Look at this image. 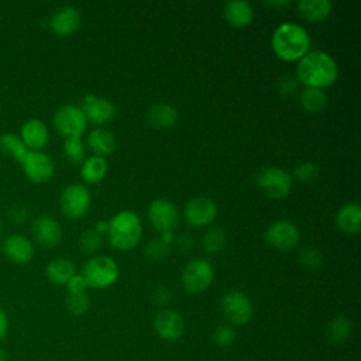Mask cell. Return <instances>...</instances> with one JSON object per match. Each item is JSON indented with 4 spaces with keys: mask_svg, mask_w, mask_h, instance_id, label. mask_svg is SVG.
<instances>
[{
    "mask_svg": "<svg viewBox=\"0 0 361 361\" xmlns=\"http://www.w3.org/2000/svg\"><path fill=\"white\" fill-rule=\"evenodd\" d=\"M338 68L334 58L324 51H309L298 63L296 79L306 87L323 89L336 82Z\"/></svg>",
    "mask_w": 361,
    "mask_h": 361,
    "instance_id": "6da1fadb",
    "label": "cell"
},
{
    "mask_svg": "<svg viewBox=\"0 0 361 361\" xmlns=\"http://www.w3.org/2000/svg\"><path fill=\"white\" fill-rule=\"evenodd\" d=\"M271 45L279 59L286 62L300 61L310 49V37L302 25L283 23L275 28Z\"/></svg>",
    "mask_w": 361,
    "mask_h": 361,
    "instance_id": "7a4b0ae2",
    "label": "cell"
},
{
    "mask_svg": "<svg viewBox=\"0 0 361 361\" xmlns=\"http://www.w3.org/2000/svg\"><path fill=\"white\" fill-rule=\"evenodd\" d=\"M142 224L138 214L133 210H121L109 221L107 237L113 248L118 251L133 250L141 238Z\"/></svg>",
    "mask_w": 361,
    "mask_h": 361,
    "instance_id": "3957f363",
    "label": "cell"
},
{
    "mask_svg": "<svg viewBox=\"0 0 361 361\" xmlns=\"http://www.w3.org/2000/svg\"><path fill=\"white\" fill-rule=\"evenodd\" d=\"M82 276L90 288H109L118 278V265L107 255H97L83 265Z\"/></svg>",
    "mask_w": 361,
    "mask_h": 361,
    "instance_id": "277c9868",
    "label": "cell"
},
{
    "mask_svg": "<svg viewBox=\"0 0 361 361\" xmlns=\"http://www.w3.org/2000/svg\"><path fill=\"white\" fill-rule=\"evenodd\" d=\"M292 175L278 166H265L257 175L258 188L271 199H283L292 189Z\"/></svg>",
    "mask_w": 361,
    "mask_h": 361,
    "instance_id": "5b68a950",
    "label": "cell"
},
{
    "mask_svg": "<svg viewBox=\"0 0 361 361\" xmlns=\"http://www.w3.org/2000/svg\"><path fill=\"white\" fill-rule=\"evenodd\" d=\"M52 124L63 138H71L80 137L85 133L87 120L80 107L73 104H63L54 113Z\"/></svg>",
    "mask_w": 361,
    "mask_h": 361,
    "instance_id": "8992f818",
    "label": "cell"
},
{
    "mask_svg": "<svg viewBox=\"0 0 361 361\" xmlns=\"http://www.w3.org/2000/svg\"><path fill=\"white\" fill-rule=\"evenodd\" d=\"M59 206L68 219H82L90 209V193L83 185L71 183L63 188L59 197Z\"/></svg>",
    "mask_w": 361,
    "mask_h": 361,
    "instance_id": "52a82bcc",
    "label": "cell"
},
{
    "mask_svg": "<svg viewBox=\"0 0 361 361\" xmlns=\"http://www.w3.org/2000/svg\"><path fill=\"white\" fill-rule=\"evenodd\" d=\"M214 269L212 264L202 258L189 261L182 271V283L189 293H200L213 282Z\"/></svg>",
    "mask_w": 361,
    "mask_h": 361,
    "instance_id": "ba28073f",
    "label": "cell"
},
{
    "mask_svg": "<svg viewBox=\"0 0 361 361\" xmlns=\"http://www.w3.org/2000/svg\"><path fill=\"white\" fill-rule=\"evenodd\" d=\"M265 240L269 245L281 251H289L295 248L300 240L299 228L290 220H276L265 230Z\"/></svg>",
    "mask_w": 361,
    "mask_h": 361,
    "instance_id": "9c48e42d",
    "label": "cell"
},
{
    "mask_svg": "<svg viewBox=\"0 0 361 361\" xmlns=\"http://www.w3.org/2000/svg\"><path fill=\"white\" fill-rule=\"evenodd\" d=\"M21 166L25 176L34 183L48 182L55 173V165L51 157L42 151H31L21 159Z\"/></svg>",
    "mask_w": 361,
    "mask_h": 361,
    "instance_id": "30bf717a",
    "label": "cell"
},
{
    "mask_svg": "<svg viewBox=\"0 0 361 361\" xmlns=\"http://www.w3.org/2000/svg\"><path fill=\"white\" fill-rule=\"evenodd\" d=\"M221 310L224 317L237 326L245 324L252 317V305L240 290L231 289L221 298Z\"/></svg>",
    "mask_w": 361,
    "mask_h": 361,
    "instance_id": "8fae6325",
    "label": "cell"
},
{
    "mask_svg": "<svg viewBox=\"0 0 361 361\" xmlns=\"http://www.w3.org/2000/svg\"><path fill=\"white\" fill-rule=\"evenodd\" d=\"M148 219L157 231H173L179 221L176 206L168 199H154L148 206Z\"/></svg>",
    "mask_w": 361,
    "mask_h": 361,
    "instance_id": "7c38bea8",
    "label": "cell"
},
{
    "mask_svg": "<svg viewBox=\"0 0 361 361\" xmlns=\"http://www.w3.org/2000/svg\"><path fill=\"white\" fill-rule=\"evenodd\" d=\"M183 216L185 220L193 227L209 226L217 216V206L210 197H193L186 203Z\"/></svg>",
    "mask_w": 361,
    "mask_h": 361,
    "instance_id": "4fadbf2b",
    "label": "cell"
},
{
    "mask_svg": "<svg viewBox=\"0 0 361 361\" xmlns=\"http://www.w3.org/2000/svg\"><path fill=\"white\" fill-rule=\"evenodd\" d=\"M34 240L42 247L52 248L56 247L62 241V227L61 224L51 216H39L34 220L31 227Z\"/></svg>",
    "mask_w": 361,
    "mask_h": 361,
    "instance_id": "5bb4252c",
    "label": "cell"
},
{
    "mask_svg": "<svg viewBox=\"0 0 361 361\" xmlns=\"http://www.w3.org/2000/svg\"><path fill=\"white\" fill-rule=\"evenodd\" d=\"M80 109L87 121L99 126L111 121L116 114V109L110 100L104 97H96L93 94H89L82 100Z\"/></svg>",
    "mask_w": 361,
    "mask_h": 361,
    "instance_id": "9a60e30c",
    "label": "cell"
},
{
    "mask_svg": "<svg viewBox=\"0 0 361 361\" xmlns=\"http://www.w3.org/2000/svg\"><path fill=\"white\" fill-rule=\"evenodd\" d=\"M1 251L14 264H27L34 255V247L24 234H11L1 244Z\"/></svg>",
    "mask_w": 361,
    "mask_h": 361,
    "instance_id": "2e32d148",
    "label": "cell"
},
{
    "mask_svg": "<svg viewBox=\"0 0 361 361\" xmlns=\"http://www.w3.org/2000/svg\"><path fill=\"white\" fill-rule=\"evenodd\" d=\"M157 334L165 340H176L183 334L185 323L182 316L175 310H161L154 319Z\"/></svg>",
    "mask_w": 361,
    "mask_h": 361,
    "instance_id": "e0dca14e",
    "label": "cell"
},
{
    "mask_svg": "<svg viewBox=\"0 0 361 361\" xmlns=\"http://www.w3.org/2000/svg\"><path fill=\"white\" fill-rule=\"evenodd\" d=\"M80 25V13L72 6L56 10L49 18V28L59 37L73 34Z\"/></svg>",
    "mask_w": 361,
    "mask_h": 361,
    "instance_id": "ac0fdd59",
    "label": "cell"
},
{
    "mask_svg": "<svg viewBox=\"0 0 361 361\" xmlns=\"http://www.w3.org/2000/svg\"><path fill=\"white\" fill-rule=\"evenodd\" d=\"M20 138L23 140V142L28 149L41 151V148H44L49 140L48 127L45 126L44 121L31 118L23 124Z\"/></svg>",
    "mask_w": 361,
    "mask_h": 361,
    "instance_id": "d6986e66",
    "label": "cell"
},
{
    "mask_svg": "<svg viewBox=\"0 0 361 361\" xmlns=\"http://www.w3.org/2000/svg\"><path fill=\"white\" fill-rule=\"evenodd\" d=\"M223 14L226 21L237 28L247 27L254 17L252 6L244 0H233L227 1L223 8Z\"/></svg>",
    "mask_w": 361,
    "mask_h": 361,
    "instance_id": "ffe728a7",
    "label": "cell"
},
{
    "mask_svg": "<svg viewBox=\"0 0 361 361\" xmlns=\"http://www.w3.org/2000/svg\"><path fill=\"white\" fill-rule=\"evenodd\" d=\"M333 10L330 0H300L298 3V11L300 17L309 23L324 21Z\"/></svg>",
    "mask_w": 361,
    "mask_h": 361,
    "instance_id": "44dd1931",
    "label": "cell"
},
{
    "mask_svg": "<svg viewBox=\"0 0 361 361\" xmlns=\"http://www.w3.org/2000/svg\"><path fill=\"white\" fill-rule=\"evenodd\" d=\"M147 120L154 128H171L178 121V110L166 103H158L148 109Z\"/></svg>",
    "mask_w": 361,
    "mask_h": 361,
    "instance_id": "7402d4cb",
    "label": "cell"
},
{
    "mask_svg": "<svg viewBox=\"0 0 361 361\" xmlns=\"http://www.w3.org/2000/svg\"><path fill=\"white\" fill-rule=\"evenodd\" d=\"M361 209L358 203H345L336 214V226L345 234H357L360 231Z\"/></svg>",
    "mask_w": 361,
    "mask_h": 361,
    "instance_id": "603a6c76",
    "label": "cell"
},
{
    "mask_svg": "<svg viewBox=\"0 0 361 361\" xmlns=\"http://www.w3.org/2000/svg\"><path fill=\"white\" fill-rule=\"evenodd\" d=\"M87 147L97 157L110 155L116 149V137L106 128H94L87 135Z\"/></svg>",
    "mask_w": 361,
    "mask_h": 361,
    "instance_id": "cb8c5ba5",
    "label": "cell"
},
{
    "mask_svg": "<svg viewBox=\"0 0 361 361\" xmlns=\"http://www.w3.org/2000/svg\"><path fill=\"white\" fill-rule=\"evenodd\" d=\"M45 274L52 283L66 285L68 281L76 274V268L68 258H54L47 264Z\"/></svg>",
    "mask_w": 361,
    "mask_h": 361,
    "instance_id": "d4e9b609",
    "label": "cell"
},
{
    "mask_svg": "<svg viewBox=\"0 0 361 361\" xmlns=\"http://www.w3.org/2000/svg\"><path fill=\"white\" fill-rule=\"evenodd\" d=\"M299 102L300 106L307 113H320L327 107L329 103V97L327 94L323 92V89H317V87H305L300 92L299 96Z\"/></svg>",
    "mask_w": 361,
    "mask_h": 361,
    "instance_id": "484cf974",
    "label": "cell"
},
{
    "mask_svg": "<svg viewBox=\"0 0 361 361\" xmlns=\"http://www.w3.org/2000/svg\"><path fill=\"white\" fill-rule=\"evenodd\" d=\"M107 169H109L107 161L103 157L93 155V157L85 158V161L82 162L80 176L87 183H97L106 176Z\"/></svg>",
    "mask_w": 361,
    "mask_h": 361,
    "instance_id": "4316f807",
    "label": "cell"
},
{
    "mask_svg": "<svg viewBox=\"0 0 361 361\" xmlns=\"http://www.w3.org/2000/svg\"><path fill=\"white\" fill-rule=\"evenodd\" d=\"M0 151L3 155L21 162V159L28 152V148L23 142V140L14 133H4L0 135Z\"/></svg>",
    "mask_w": 361,
    "mask_h": 361,
    "instance_id": "83f0119b",
    "label": "cell"
},
{
    "mask_svg": "<svg viewBox=\"0 0 361 361\" xmlns=\"http://www.w3.org/2000/svg\"><path fill=\"white\" fill-rule=\"evenodd\" d=\"M226 231L221 228V227H217V226H213L210 227L204 234H203V238H202V245H203V250L209 254H217L223 250V247L226 245Z\"/></svg>",
    "mask_w": 361,
    "mask_h": 361,
    "instance_id": "f1b7e54d",
    "label": "cell"
},
{
    "mask_svg": "<svg viewBox=\"0 0 361 361\" xmlns=\"http://www.w3.org/2000/svg\"><path fill=\"white\" fill-rule=\"evenodd\" d=\"M351 331V323L347 317L344 316H337L333 319L327 327V336L329 340L334 344H341L344 343Z\"/></svg>",
    "mask_w": 361,
    "mask_h": 361,
    "instance_id": "f546056e",
    "label": "cell"
},
{
    "mask_svg": "<svg viewBox=\"0 0 361 361\" xmlns=\"http://www.w3.org/2000/svg\"><path fill=\"white\" fill-rule=\"evenodd\" d=\"M63 154L73 164L83 162L85 161V155H86V149H85V144H83L82 138L80 137L65 138Z\"/></svg>",
    "mask_w": 361,
    "mask_h": 361,
    "instance_id": "4dcf8cb0",
    "label": "cell"
},
{
    "mask_svg": "<svg viewBox=\"0 0 361 361\" xmlns=\"http://www.w3.org/2000/svg\"><path fill=\"white\" fill-rule=\"evenodd\" d=\"M103 244V237L100 233H97L94 228L86 230L80 238H79V248L85 254H93L96 252Z\"/></svg>",
    "mask_w": 361,
    "mask_h": 361,
    "instance_id": "1f68e13d",
    "label": "cell"
},
{
    "mask_svg": "<svg viewBox=\"0 0 361 361\" xmlns=\"http://www.w3.org/2000/svg\"><path fill=\"white\" fill-rule=\"evenodd\" d=\"M90 305L89 296L85 292H78V293H69L66 296V307L69 313L73 316H82L83 313L87 312Z\"/></svg>",
    "mask_w": 361,
    "mask_h": 361,
    "instance_id": "d6a6232c",
    "label": "cell"
},
{
    "mask_svg": "<svg viewBox=\"0 0 361 361\" xmlns=\"http://www.w3.org/2000/svg\"><path fill=\"white\" fill-rule=\"evenodd\" d=\"M299 262L309 271H316L323 264V257L314 247H306L299 252Z\"/></svg>",
    "mask_w": 361,
    "mask_h": 361,
    "instance_id": "836d02e7",
    "label": "cell"
},
{
    "mask_svg": "<svg viewBox=\"0 0 361 361\" xmlns=\"http://www.w3.org/2000/svg\"><path fill=\"white\" fill-rule=\"evenodd\" d=\"M168 252H169V244L164 243L161 238L149 240L144 248V254L151 261H161L168 255Z\"/></svg>",
    "mask_w": 361,
    "mask_h": 361,
    "instance_id": "e575fe53",
    "label": "cell"
},
{
    "mask_svg": "<svg viewBox=\"0 0 361 361\" xmlns=\"http://www.w3.org/2000/svg\"><path fill=\"white\" fill-rule=\"evenodd\" d=\"M317 173H319V166L310 161L299 164L293 171L295 178L300 182H312L317 176Z\"/></svg>",
    "mask_w": 361,
    "mask_h": 361,
    "instance_id": "d590c367",
    "label": "cell"
},
{
    "mask_svg": "<svg viewBox=\"0 0 361 361\" xmlns=\"http://www.w3.org/2000/svg\"><path fill=\"white\" fill-rule=\"evenodd\" d=\"M213 338L216 341L217 345L220 347H228L234 338H235V334H234V330L227 326V324H221L219 326L216 330H214V334H213Z\"/></svg>",
    "mask_w": 361,
    "mask_h": 361,
    "instance_id": "8d00e7d4",
    "label": "cell"
},
{
    "mask_svg": "<svg viewBox=\"0 0 361 361\" xmlns=\"http://www.w3.org/2000/svg\"><path fill=\"white\" fill-rule=\"evenodd\" d=\"M298 85L299 80L296 79V76L293 75H283L279 82H278V90L283 94V96H290L298 90Z\"/></svg>",
    "mask_w": 361,
    "mask_h": 361,
    "instance_id": "74e56055",
    "label": "cell"
},
{
    "mask_svg": "<svg viewBox=\"0 0 361 361\" xmlns=\"http://www.w3.org/2000/svg\"><path fill=\"white\" fill-rule=\"evenodd\" d=\"M68 289H69V293H78V292H85L87 283L85 281V278L82 275H78L75 274L69 281H68Z\"/></svg>",
    "mask_w": 361,
    "mask_h": 361,
    "instance_id": "f35d334b",
    "label": "cell"
},
{
    "mask_svg": "<svg viewBox=\"0 0 361 361\" xmlns=\"http://www.w3.org/2000/svg\"><path fill=\"white\" fill-rule=\"evenodd\" d=\"M173 243H175V244L178 245V248L182 250V251H188V250H190V248L193 247V238H192V235L188 234V233H182V234L175 235Z\"/></svg>",
    "mask_w": 361,
    "mask_h": 361,
    "instance_id": "ab89813d",
    "label": "cell"
},
{
    "mask_svg": "<svg viewBox=\"0 0 361 361\" xmlns=\"http://www.w3.org/2000/svg\"><path fill=\"white\" fill-rule=\"evenodd\" d=\"M10 217L16 223H24L27 220V217H28V212H27V209L24 206H14L10 210Z\"/></svg>",
    "mask_w": 361,
    "mask_h": 361,
    "instance_id": "60d3db41",
    "label": "cell"
},
{
    "mask_svg": "<svg viewBox=\"0 0 361 361\" xmlns=\"http://www.w3.org/2000/svg\"><path fill=\"white\" fill-rule=\"evenodd\" d=\"M169 298H171V293L165 286H158L154 290V300L157 303H166L169 300Z\"/></svg>",
    "mask_w": 361,
    "mask_h": 361,
    "instance_id": "b9f144b4",
    "label": "cell"
},
{
    "mask_svg": "<svg viewBox=\"0 0 361 361\" xmlns=\"http://www.w3.org/2000/svg\"><path fill=\"white\" fill-rule=\"evenodd\" d=\"M7 330H8V319L6 312L0 307V341L6 337Z\"/></svg>",
    "mask_w": 361,
    "mask_h": 361,
    "instance_id": "7bdbcfd3",
    "label": "cell"
},
{
    "mask_svg": "<svg viewBox=\"0 0 361 361\" xmlns=\"http://www.w3.org/2000/svg\"><path fill=\"white\" fill-rule=\"evenodd\" d=\"M107 228H109V221H97L96 223V231L103 234V233H107Z\"/></svg>",
    "mask_w": 361,
    "mask_h": 361,
    "instance_id": "ee69618b",
    "label": "cell"
},
{
    "mask_svg": "<svg viewBox=\"0 0 361 361\" xmlns=\"http://www.w3.org/2000/svg\"><path fill=\"white\" fill-rule=\"evenodd\" d=\"M269 7H286L289 6V1L288 0H282V1H268L267 3Z\"/></svg>",
    "mask_w": 361,
    "mask_h": 361,
    "instance_id": "f6af8a7d",
    "label": "cell"
},
{
    "mask_svg": "<svg viewBox=\"0 0 361 361\" xmlns=\"http://www.w3.org/2000/svg\"><path fill=\"white\" fill-rule=\"evenodd\" d=\"M0 361H7V354L0 348Z\"/></svg>",
    "mask_w": 361,
    "mask_h": 361,
    "instance_id": "bcb514c9",
    "label": "cell"
},
{
    "mask_svg": "<svg viewBox=\"0 0 361 361\" xmlns=\"http://www.w3.org/2000/svg\"><path fill=\"white\" fill-rule=\"evenodd\" d=\"M1 231H3V223H1V220H0V234H1Z\"/></svg>",
    "mask_w": 361,
    "mask_h": 361,
    "instance_id": "7dc6e473",
    "label": "cell"
},
{
    "mask_svg": "<svg viewBox=\"0 0 361 361\" xmlns=\"http://www.w3.org/2000/svg\"><path fill=\"white\" fill-rule=\"evenodd\" d=\"M0 251H1V245H0Z\"/></svg>",
    "mask_w": 361,
    "mask_h": 361,
    "instance_id": "c3c4849f",
    "label": "cell"
}]
</instances>
